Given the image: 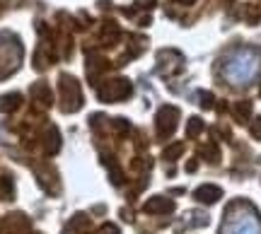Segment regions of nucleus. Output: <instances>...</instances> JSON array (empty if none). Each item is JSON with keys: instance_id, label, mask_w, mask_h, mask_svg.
I'll use <instances>...</instances> for the list:
<instances>
[{"instance_id": "obj_1", "label": "nucleus", "mask_w": 261, "mask_h": 234, "mask_svg": "<svg viewBox=\"0 0 261 234\" xmlns=\"http://www.w3.org/2000/svg\"><path fill=\"white\" fill-rule=\"evenodd\" d=\"M261 73V51L252 46H240L230 51L223 61V77L230 84H249Z\"/></svg>"}, {"instance_id": "obj_2", "label": "nucleus", "mask_w": 261, "mask_h": 234, "mask_svg": "<svg viewBox=\"0 0 261 234\" xmlns=\"http://www.w3.org/2000/svg\"><path fill=\"white\" fill-rule=\"evenodd\" d=\"M220 234H261V220L247 203H234L225 213Z\"/></svg>"}, {"instance_id": "obj_3", "label": "nucleus", "mask_w": 261, "mask_h": 234, "mask_svg": "<svg viewBox=\"0 0 261 234\" xmlns=\"http://www.w3.org/2000/svg\"><path fill=\"white\" fill-rule=\"evenodd\" d=\"M177 119H179V111L174 106H165L158 116V128H160V135H169V133L177 128Z\"/></svg>"}, {"instance_id": "obj_4", "label": "nucleus", "mask_w": 261, "mask_h": 234, "mask_svg": "<svg viewBox=\"0 0 261 234\" xmlns=\"http://www.w3.org/2000/svg\"><path fill=\"white\" fill-rule=\"evenodd\" d=\"M220 196H223V191L218 186H201L196 191V198H198L201 203H215Z\"/></svg>"}, {"instance_id": "obj_5", "label": "nucleus", "mask_w": 261, "mask_h": 234, "mask_svg": "<svg viewBox=\"0 0 261 234\" xmlns=\"http://www.w3.org/2000/svg\"><path fill=\"white\" fill-rule=\"evenodd\" d=\"M145 208H148L150 213H155V210H165V213H169V210H172V203H169V200H152V203H148Z\"/></svg>"}, {"instance_id": "obj_6", "label": "nucleus", "mask_w": 261, "mask_h": 234, "mask_svg": "<svg viewBox=\"0 0 261 234\" xmlns=\"http://www.w3.org/2000/svg\"><path fill=\"white\" fill-rule=\"evenodd\" d=\"M177 3H181V5H189V3H194V0H177Z\"/></svg>"}]
</instances>
